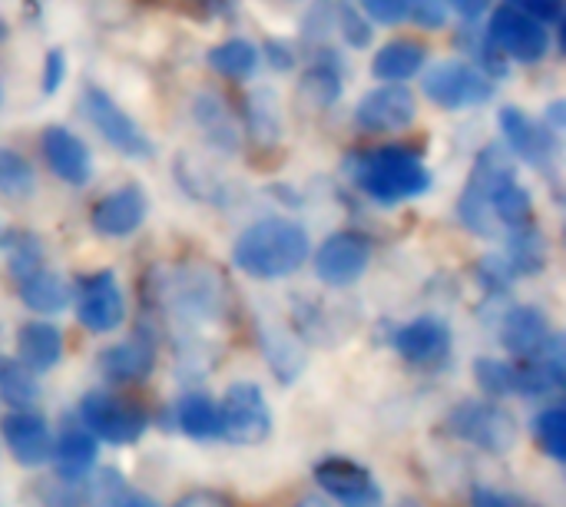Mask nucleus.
Wrapping results in <instances>:
<instances>
[{
    "label": "nucleus",
    "mask_w": 566,
    "mask_h": 507,
    "mask_svg": "<svg viewBox=\"0 0 566 507\" xmlns=\"http://www.w3.org/2000/svg\"><path fill=\"white\" fill-rule=\"evenodd\" d=\"M308 232L285 216H265L242 229L232 246V262L252 279H285L308 259Z\"/></svg>",
    "instance_id": "nucleus-1"
},
{
    "label": "nucleus",
    "mask_w": 566,
    "mask_h": 507,
    "mask_svg": "<svg viewBox=\"0 0 566 507\" xmlns=\"http://www.w3.org/2000/svg\"><path fill=\"white\" fill-rule=\"evenodd\" d=\"M17 352H20L17 362L27 365L33 375L36 372H50L60 362V355H63V335H60L56 325L40 322V319L23 322L20 332H17Z\"/></svg>",
    "instance_id": "nucleus-22"
},
{
    "label": "nucleus",
    "mask_w": 566,
    "mask_h": 507,
    "mask_svg": "<svg viewBox=\"0 0 566 507\" xmlns=\"http://www.w3.org/2000/svg\"><path fill=\"white\" fill-rule=\"evenodd\" d=\"M40 153L50 173L66 186H86L93 176V156L86 143L66 126H46L40 136Z\"/></svg>",
    "instance_id": "nucleus-14"
},
{
    "label": "nucleus",
    "mask_w": 566,
    "mask_h": 507,
    "mask_svg": "<svg viewBox=\"0 0 566 507\" xmlns=\"http://www.w3.org/2000/svg\"><path fill=\"white\" fill-rule=\"evenodd\" d=\"M80 422L96 442H109V445H136L146 432V412L109 392L83 395Z\"/></svg>",
    "instance_id": "nucleus-7"
},
{
    "label": "nucleus",
    "mask_w": 566,
    "mask_h": 507,
    "mask_svg": "<svg viewBox=\"0 0 566 507\" xmlns=\"http://www.w3.org/2000/svg\"><path fill=\"white\" fill-rule=\"evenodd\" d=\"M0 242H3V229H0Z\"/></svg>",
    "instance_id": "nucleus-51"
},
{
    "label": "nucleus",
    "mask_w": 566,
    "mask_h": 507,
    "mask_svg": "<svg viewBox=\"0 0 566 507\" xmlns=\"http://www.w3.org/2000/svg\"><path fill=\"white\" fill-rule=\"evenodd\" d=\"M332 17H335V7H332L328 0H315V3H312V10H308V20H305V33H308V37H315V40L328 37V30H332Z\"/></svg>",
    "instance_id": "nucleus-39"
},
{
    "label": "nucleus",
    "mask_w": 566,
    "mask_h": 507,
    "mask_svg": "<svg viewBox=\"0 0 566 507\" xmlns=\"http://www.w3.org/2000/svg\"><path fill=\"white\" fill-rule=\"evenodd\" d=\"M471 507H527L521 498L507 495V492H497V488H488V485H478L471 492Z\"/></svg>",
    "instance_id": "nucleus-40"
},
{
    "label": "nucleus",
    "mask_w": 566,
    "mask_h": 507,
    "mask_svg": "<svg viewBox=\"0 0 566 507\" xmlns=\"http://www.w3.org/2000/svg\"><path fill=\"white\" fill-rule=\"evenodd\" d=\"M551 339H554L551 319L537 306H511L501 315V342L521 362L541 355Z\"/></svg>",
    "instance_id": "nucleus-17"
},
{
    "label": "nucleus",
    "mask_w": 566,
    "mask_h": 507,
    "mask_svg": "<svg viewBox=\"0 0 566 507\" xmlns=\"http://www.w3.org/2000/svg\"><path fill=\"white\" fill-rule=\"evenodd\" d=\"M176 425L192 442L219 438V405L206 392H186L176 405Z\"/></svg>",
    "instance_id": "nucleus-26"
},
{
    "label": "nucleus",
    "mask_w": 566,
    "mask_h": 507,
    "mask_svg": "<svg viewBox=\"0 0 566 507\" xmlns=\"http://www.w3.org/2000/svg\"><path fill=\"white\" fill-rule=\"evenodd\" d=\"M7 37V27H3V20H0V40Z\"/></svg>",
    "instance_id": "nucleus-48"
},
{
    "label": "nucleus",
    "mask_w": 566,
    "mask_h": 507,
    "mask_svg": "<svg viewBox=\"0 0 566 507\" xmlns=\"http://www.w3.org/2000/svg\"><path fill=\"white\" fill-rule=\"evenodd\" d=\"M156 365V349L146 335H133L123 339L116 345H106L99 352V369L109 382L129 385V382H143Z\"/></svg>",
    "instance_id": "nucleus-19"
},
{
    "label": "nucleus",
    "mask_w": 566,
    "mask_h": 507,
    "mask_svg": "<svg viewBox=\"0 0 566 507\" xmlns=\"http://www.w3.org/2000/svg\"><path fill=\"white\" fill-rule=\"evenodd\" d=\"M0 402L13 412H30L40 402L36 375L10 355H0Z\"/></svg>",
    "instance_id": "nucleus-29"
},
{
    "label": "nucleus",
    "mask_w": 566,
    "mask_h": 507,
    "mask_svg": "<svg viewBox=\"0 0 566 507\" xmlns=\"http://www.w3.org/2000/svg\"><path fill=\"white\" fill-rule=\"evenodd\" d=\"M206 60H209V66H212L219 76H226V80H249V76L259 70L262 53H259V46H255L252 40H245V37H229V40L216 43V46L209 50Z\"/></svg>",
    "instance_id": "nucleus-28"
},
{
    "label": "nucleus",
    "mask_w": 566,
    "mask_h": 507,
    "mask_svg": "<svg viewBox=\"0 0 566 507\" xmlns=\"http://www.w3.org/2000/svg\"><path fill=\"white\" fill-rule=\"evenodd\" d=\"M265 56H269L272 70H279V73H289V70H295V63H298L295 46L285 43V40H269V43H265Z\"/></svg>",
    "instance_id": "nucleus-41"
},
{
    "label": "nucleus",
    "mask_w": 566,
    "mask_h": 507,
    "mask_svg": "<svg viewBox=\"0 0 566 507\" xmlns=\"http://www.w3.org/2000/svg\"><path fill=\"white\" fill-rule=\"evenodd\" d=\"M444 3H448V10H454V13L464 17L468 23L481 20V17L488 13V7H491V0H444Z\"/></svg>",
    "instance_id": "nucleus-43"
},
{
    "label": "nucleus",
    "mask_w": 566,
    "mask_h": 507,
    "mask_svg": "<svg viewBox=\"0 0 566 507\" xmlns=\"http://www.w3.org/2000/svg\"><path fill=\"white\" fill-rule=\"evenodd\" d=\"M109 507H159V505H156V498H149V495H119V498H116Z\"/></svg>",
    "instance_id": "nucleus-45"
},
{
    "label": "nucleus",
    "mask_w": 566,
    "mask_h": 507,
    "mask_svg": "<svg viewBox=\"0 0 566 507\" xmlns=\"http://www.w3.org/2000/svg\"><path fill=\"white\" fill-rule=\"evenodd\" d=\"M272 435V408L252 382H235L219 405V438L235 448H259Z\"/></svg>",
    "instance_id": "nucleus-3"
},
{
    "label": "nucleus",
    "mask_w": 566,
    "mask_h": 507,
    "mask_svg": "<svg viewBox=\"0 0 566 507\" xmlns=\"http://www.w3.org/2000/svg\"><path fill=\"white\" fill-rule=\"evenodd\" d=\"M488 40L517 63H541L551 53V30L514 7H497L488 20Z\"/></svg>",
    "instance_id": "nucleus-8"
},
{
    "label": "nucleus",
    "mask_w": 566,
    "mask_h": 507,
    "mask_svg": "<svg viewBox=\"0 0 566 507\" xmlns=\"http://www.w3.org/2000/svg\"><path fill=\"white\" fill-rule=\"evenodd\" d=\"M551 133H560L566 126V103L564 100H554L551 106H547V113H544V120H541Z\"/></svg>",
    "instance_id": "nucleus-44"
},
{
    "label": "nucleus",
    "mask_w": 566,
    "mask_h": 507,
    "mask_svg": "<svg viewBox=\"0 0 566 507\" xmlns=\"http://www.w3.org/2000/svg\"><path fill=\"white\" fill-rule=\"evenodd\" d=\"M368 262H371V246L358 232H335L315 249V276L332 289L355 286L365 276Z\"/></svg>",
    "instance_id": "nucleus-12"
},
{
    "label": "nucleus",
    "mask_w": 566,
    "mask_h": 507,
    "mask_svg": "<svg viewBox=\"0 0 566 507\" xmlns=\"http://www.w3.org/2000/svg\"><path fill=\"white\" fill-rule=\"evenodd\" d=\"M448 428L454 438L471 442L488 455H507L517 445V422L511 418V412L488 399H468L454 405L448 415Z\"/></svg>",
    "instance_id": "nucleus-4"
},
{
    "label": "nucleus",
    "mask_w": 566,
    "mask_h": 507,
    "mask_svg": "<svg viewBox=\"0 0 566 507\" xmlns=\"http://www.w3.org/2000/svg\"><path fill=\"white\" fill-rule=\"evenodd\" d=\"M335 17H338L342 37H345V43H348V46H355V50L371 46V40H375V27H371V20H368L361 10H355L352 3H342Z\"/></svg>",
    "instance_id": "nucleus-34"
},
{
    "label": "nucleus",
    "mask_w": 566,
    "mask_h": 507,
    "mask_svg": "<svg viewBox=\"0 0 566 507\" xmlns=\"http://www.w3.org/2000/svg\"><path fill=\"white\" fill-rule=\"evenodd\" d=\"M391 342H395L398 355L418 369H434L451 355V329L438 315H421V319L401 325L391 335Z\"/></svg>",
    "instance_id": "nucleus-15"
},
{
    "label": "nucleus",
    "mask_w": 566,
    "mask_h": 507,
    "mask_svg": "<svg viewBox=\"0 0 566 507\" xmlns=\"http://www.w3.org/2000/svg\"><path fill=\"white\" fill-rule=\"evenodd\" d=\"M497 123H501V133H504V149L514 159H524L534 169H547L557 159V149H560L557 133H551L544 123L527 116L521 106H504Z\"/></svg>",
    "instance_id": "nucleus-13"
},
{
    "label": "nucleus",
    "mask_w": 566,
    "mask_h": 507,
    "mask_svg": "<svg viewBox=\"0 0 566 507\" xmlns=\"http://www.w3.org/2000/svg\"><path fill=\"white\" fill-rule=\"evenodd\" d=\"M0 103H3V80H0Z\"/></svg>",
    "instance_id": "nucleus-50"
},
{
    "label": "nucleus",
    "mask_w": 566,
    "mask_h": 507,
    "mask_svg": "<svg viewBox=\"0 0 566 507\" xmlns=\"http://www.w3.org/2000/svg\"><path fill=\"white\" fill-rule=\"evenodd\" d=\"M424 63H428L424 43H421V40L401 37V40H388V43L375 53L371 73H375L381 83H405V80L418 76V73L424 70Z\"/></svg>",
    "instance_id": "nucleus-23"
},
{
    "label": "nucleus",
    "mask_w": 566,
    "mask_h": 507,
    "mask_svg": "<svg viewBox=\"0 0 566 507\" xmlns=\"http://www.w3.org/2000/svg\"><path fill=\"white\" fill-rule=\"evenodd\" d=\"M70 296H73L70 282L60 272H53V269H36L33 276H27L20 282V302L30 312H36V315H56V312H63L66 302H70Z\"/></svg>",
    "instance_id": "nucleus-25"
},
{
    "label": "nucleus",
    "mask_w": 566,
    "mask_h": 507,
    "mask_svg": "<svg viewBox=\"0 0 566 507\" xmlns=\"http://www.w3.org/2000/svg\"><path fill=\"white\" fill-rule=\"evenodd\" d=\"M405 17L418 23L421 30H441L448 23V3L444 0H408Z\"/></svg>",
    "instance_id": "nucleus-35"
},
{
    "label": "nucleus",
    "mask_w": 566,
    "mask_h": 507,
    "mask_svg": "<svg viewBox=\"0 0 566 507\" xmlns=\"http://www.w3.org/2000/svg\"><path fill=\"white\" fill-rule=\"evenodd\" d=\"M342 63L335 53H318L315 63H308L298 76V96L318 110H328L342 100Z\"/></svg>",
    "instance_id": "nucleus-24"
},
{
    "label": "nucleus",
    "mask_w": 566,
    "mask_h": 507,
    "mask_svg": "<svg viewBox=\"0 0 566 507\" xmlns=\"http://www.w3.org/2000/svg\"><path fill=\"white\" fill-rule=\"evenodd\" d=\"M96 458H99V445L86 428H66L53 442V455H50V462L56 468V478L66 482V485L86 482L93 475V468H96Z\"/></svg>",
    "instance_id": "nucleus-20"
},
{
    "label": "nucleus",
    "mask_w": 566,
    "mask_h": 507,
    "mask_svg": "<svg viewBox=\"0 0 566 507\" xmlns=\"http://www.w3.org/2000/svg\"><path fill=\"white\" fill-rule=\"evenodd\" d=\"M80 106H83V116L93 123V130L116 149L123 153L126 159H153L156 146L153 139L143 133V126L99 86H83V96H80Z\"/></svg>",
    "instance_id": "nucleus-5"
},
{
    "label": "nucleus",
    "mask_w": 566,
    "mask_h": 507,
    "mask_svg": "<svg viewBox=\"0 0 566 507\" xmlns=\"http://www.w3.org/2000/svg\"><path fill=\"white\" fill-rule=\"evenodd\" d=\"M146 193L136 186V183H126L113 193H106L96 206H93V229L103 236V239H126L133 236L143 219H146Z\"/></svg>",
    "instance_id": "nucleus-16"
},
{
    "label": "nucleus",
    "mask_w": 566,
    "mask_h": 507,
    "mask_svg": "<svg viewBox=\"0 0 566 507\" xmlns=\"http://www.w3.org/2000/svg\"><path fill=\"white\" fill-rule=\"evenodd\" d=\"M192 120L199 123L202 136H206L216 149H222V153H235V149H239V143H242L239 120L232 116L229 103H226L219 93H212V90L196 93V96H192Z\"/></svg>",
    "instance_id": "nucleus-21"
},
{
    "label": "nucleus",
    "mask_w": 566,
    "mask_h": 507,
    "mask_svg": "<svg viewBox=\"0 0 566 507\" xmlns=\"http://www.w3.org/2000/svg\"><path fill=\"white\" fill-rule=\"evenodd\" d=\"M507 7L527 13L531 20L551 27V23H560L566 13V0H507Z\"/></svg>",
    "instance_id": "nucleus-36"
},
{
    "label": "nucleus",
    "mask_w": 566,
    "mask_h": 507,
    "mask_svg": "<svg viewBox=\"0 0 566 507\" xmlns=\"http://www.w3.org/2000/svg\"><path fill=\"white\" fill-rule=\"evenodd\" d=\"M315 485L342 507H385V492L375 475L352 458H322L315 465Z\"/></svg>",
    "instance_id": "nucleus-9"
},
{
    "label": "nucleus",
    "mask_w": 566,
    "mask_h": 507,
    "mask_svg": "<svg viewBox=\"0 0 566 507\" xmlns=\"http://www.w3.org/2000/svg\"><path fill=\"white\" fill-rule=\"evenodd\" d=\"M534 435L537 445L554 458V462H566V408L564 405H551L537 415L534 422Z\"/></svg>",
    "instance_id": "nucleus-32"
},
{
    "label": "nucleus",
    "mask_w": 566,
    "mask_h": 507,
    "mask_svg": "<svg viewBox=\"0 0 566 507\" xmlns=\"http://www.w3.org/2000/svg\"><path fill=\"white\" fill-rule=\"evenodd\" d=\"M0 435L10 448V455L23 465V468H40L50 462L53 455V435L50 425L33 415V412H13L0 422Z\"/></svg>",
    "instance_id": "nucleus-18"
},
{
    "label": "nucleus",
    "mask_w": 566,
    "mask_h": 507,
    "mask_svg": "<svg viewBox=\"0 0 566 507\" xmlns=\"http://www.w3.org/2000/svg\"><path fill=\"white\" fill-rule=\"evenodd\" d=\"M36 189V169L17 149H0V196L3 199H27Z\"/></svg>",
    "instance_id": "nucleus-31"
},
{
    "label": "nucleus",
    "mask_w": 566,
    "mask_h": 507,
    "mask_svg": "<svg viewBox=\"0 0 566 507\" xmlns=\"http://www.w3.org/2000/svg\"><path fill=\"white\" fill-rule=\"evenodd\" d=\"M199 10H222L226 7V0H192Z\"/></svg>",
    "instance_id": "nucleus-47"
},
{
    "label": "nucleus",
    "mask_w": 566,
    "mask_h": 507,
    "mask_svg": "<svg viewBox=\"0 0 566 507\" xmlns=\"http://www.w3.org/2000/svg\"><path fill=\"white\" fill-rule=\"evenodd\" d=\"M292 507H328V498H322V495H302Z\"/></svg>",
    "instance_id": "nucleus-46"
},
{
    "label": "nucleus",
    "mask_w": 566,
    "mask_h": 507,
    "mask_svg": "<svg viewBox=\"0 0 566 507\" xmlns=\"http://www.w3.org/2000/svg\"><path fill=\"white\" fill-rule=\"evenodd\" d=\"M424 96L441 110H474L494 96L491 76L468 60H441L424 73Z\"/></svg>",
    "instance_id": "nucleus-6"
},
{
    "label": "nucleus",
    "mask_w": 566,
    "mask_h": 507,
    "mask_svg": "<svg viewBox=\"0 0 566 507\" xmlns=\"http://www.w3.org/2000/svg\"><path fill=\"white\" fill-rule=\"evenodd\" d=\"M348 173H352V183L381 206L418 199L431 189L428 166L408 146H381V149L358 153L352 156Z\"/></svg>",
    "instance_id": "nucleus-2"
},
{
    "label": "nucleus",
    "mask_w": 566,
    "mask_h": 507,
    "mask_svg": "<svg viewBox=\"0 0 566 507\" xmlns=\"http://www.w3.org/2000/svg\"><path fill=\"white\" fill-rule=\"evenodd\" d=\"M3 246H7V269L17 282H23L36 269H43V246L27 229L3 232Z\"/></svg>",
    "instance_id": "nucleus-30"
},
{
    "label": "nucleus",
    "mask_w": 566,
    "mask_h": 507,
    "mask_svg": "<svg viewBox=\"0 0 566 507\" xmlns=\"http://www.w3.org/2000/svg\"><path fill=\"white\" fill-rule=\"evenodd\" d=\"M547 256H551L547 239H544V232L534 223L524 226V229H511L507 232V256H504V262H507V269L514 276L541 272L547 266Z\"/></svg>",
    "instance_id": "nucleus-27"
},
{
    "label": "nucleus",
    "mask_w": 566,
    "mask_h": 507,
    "mask_svg": "<svg viewBox=\"0 0 566 507\" xmlns=\"http://www.w3.org/2000/svg\"><path fill=\"white\" fill-rule=\"evenodd\" d=\"M172 507H229V498L219 492H189Z\"/></svg>",
    "instance_id": "nucleus-42"
},
{
    "label": "nucleus",
    "mask_w": 566,
    "mask_h": 507,
    "mask_svg": "<svg viewBox=\"0 0 566 507\" xmlns=\"http://www.w3.org/2000/svg\"><path fill=\"white\" fill-rule=\"evenodd\" d=\"M365 17L381 23V27H395L405 20V10H408V0H358Z\"/></svg>",
    "instance_id": "nucleus-37"
},
{
    "label": "nucleus",
    "mask_w": 566,
    "mask_h": 507,
    "mask_svg": "<svg viewBox=\"0 0 566 507\" xmlns=\"http://www.w3.org/2000/svg\"><path fill=\"white\" fill-rule=\"evenodd\" d=\"M398 507H418V505H415V501H401V505H398Z\"/></svg>",
    "instance_id": "nucleus-49"
},
{
    "label": "nucleus",
    "mask_w": 566,
    "mask_h": 507,
    "mask_svg": "<svg viewBox=\"0 0 566 507\" xmlns=\"http://www.w3.org/2000/svg\"><path fill=\"white\" fill-rule=\"evenodd\" d=\"M418 120V100L405 83H381L355 106V123L365 133H401Z\"/></svg>",
    "instance_id": "nucleus-10"
},
{
    "label": "nucleus",
    "mask_w": 566,
    "mask_h": 507,
    "mask_svg": "<svg viewBox=\"0 0 566 507\" xmlns=\"http://www.w3.org/2000/svg\"><path fill=\"white\" fill-rule=\"evenodd\" d=\"M63 76H66V53L60 46H53L43 60V93L53 96L63 86Z\"/></svg>",
    "instance_id": "nucleus-38"
},
{
    "label": "nucleus",
    "mask_w": 566,
    "mask_h": 507,
    "mask_svg": "<svg viewBox=\"0 0 566 507\" xmlns=\"http://www.w3.org/2000/svg\"><path fill=\"white\" fill-rule=\"evenodd\" d=\"M76 319L90 332H116L126 319V302L119 292V282L109 269H99L86 276L76 289Z\"/></svg>",
    "instance_id": "nucleus-11"
},
{
    "label": "nucleus",
    "mask_w": 566,
    "mask_h": 507,
    "mask_svg": "<svg viewBox=\"0 0 566 507\" xmlns=\"http://www.w3.org/2000/svg\"><path fill=\"white\" fill-rule=\"evenodd\" d=\"M474 382L488 399L514 395V365L501 359H478L474 362Z\"/></svg>",
    "instance_id": "nucleus-33"
}]
</instances>
